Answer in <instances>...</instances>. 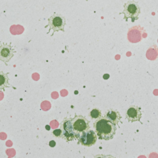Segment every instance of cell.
I'll list each match as a JSON object with an SVG mask.
<instances>
[{
	"instance_id": "1",
	"label": "cell",
	"mask_w": 158,
	"mask_h": 158,
	"mask_svg": "<svg viewBox=\"0 0 158 158\" xmlns=\"http://www.w3.org/2000/svg\"><path fill=\"white\" fill-rule=\"evenodd\" d=\"M93 127L98 138L101 140L108 141L112 140L117 131L116 125L109 121L105 117L96 119Z\"/></svg>"
},
{
	"instance_id": "2",
	"label": "cell",
	"mask_w": 158,
	"mask_h": 158,
	"mask_svg": "<svg viewBox=\"0 0 158 158\" xmlns=\"http://www.w3.org/2000/svg\"><path fill=\"white\" fill-rule=\"evenodd\" d=\"M122 12L119 14H124V19L127 22L131 19L132 22H134L139 19L141 13V8L138 3L135 1H128L124 3Z\"/></svg>"
},
{
	"instance_id": "3",
	"label": "cell",
	"mask_w": 158,
	"mask_h": 158,
	"mask_svg": "<svg viewBox=\"0 0 158 158\" xmlns=\"http://www.w3.org/2000/svg\"><path fill=\"white\" fill-rule=\"evenodd\" d=\"M60 128L62 130L61 138L64 139L67 142L78 140L80 135L78 134L74 130L71 118H64L61 122Z\"/></svg>"
},
{
	"instance_id": "4",
	"label": "cell",
	"mask_w": 158,
	"mask_h": 158,
	"mask_svg": "<svg viewBox=\"0 0 158 158\" xmlns=\"http://www.w3.org/2000/svg\"><path fill=\"white\" fill-rule=\"evenodd\" d=\"M48 24L46 25L45 27L46 28L49 27L50 30L48 32L49 33L51 30H53V32L51 35L53 36L55 32H58L62 31L64 32V27L66 24V21L65 17L61 14L54 13L53 15L50 16L48 18Z\"/></svg>"
},
{
	"instance_id": "5",
	"label": "cell",
	"mask_w": 158,
	"mask_h": 158,
	"mask_svg": "<svg viewBox=\"0 0 158 158\" xmlns=\"http://www.w3.org/2000/svg\"><path fill=\"white\" fill-rule=\"evenodd\" d=\"M72 124L75 131L78 134L90 130V121L84 116L82 115H75V117L71 119Z\"/></svg>"
},
{
	"instance_id": "6",
	"label": "cell",
	"mask_w": 158,
	"mask_h": 158,
	"mask_svg": "<svg viewBox=\"0 0 158 158\" xmlns=\"http://www.w3.org/2000/svg\"><path fill=\"white\" fill-rule=\"evenodd\" d=\"M97 140L98 136L96 133L92 130H88L80 134L78 139V143L84 146L90 147L94 145L96 143Z\"/></svg>"
},
{
	"instance_id": "7",
	"label": "cell",
	"mask_w": 158,
	"mask_h": 158,
	"mask_svg": "<svg viewBox=\"0 0 158 158\" xmlns=\"http://www.w3.org/2000/svg\"><path fill=\"white\" fill-rule=\"evenodd\" d=\"M142 114V110L140 107L136 105H132L128 108L126 111L125 118L129 122H135L137 121L141 122L140 120Z\"/></svg>"
},
{
	"instance_id": "8",
	"label": "cell",
	"mask_w": 158,
	"mask_h": 158,
	"mask_svg": "<svg viewBox=\"0 0 158 158\" xmlns=\"http://www.w3.org/2000/svg\"><path fill=\"white\" fill-rule=\"evenodd\" d=\"M15 53V50L11 45L3 43L0 45V61L4 62L6 66H7V63L14 57Z\"/></svg>"
},
{
	"instance_id": "9",
	"label": "cell",
	"mask_w": 158,
	"mask_h": 158,
	"mask_svg": "<svg viewBox=\"0 0 158 158\" xmlns=\"http://www.w3.org/2000/svg\"><path fill=\"white\" fill-rule=\"evenodd\" d=\"M104 117L116 125L121 122L122 116L119 111L115 109L110 108L108 109Z\"/></svg>"
},
{
	"instance_id": "10",
	"label": "cell",
	"mask_w": 158,
	"mask_h": 158,
	"mask_svg": "<svg viewBox=\"0 0 158 158\" xmlns=\"http://www.w3.org/2000/svg\"><path fill=\"white\" fill-rule=\"evenodd\" d=\"M7 73L0 71V90H4L6 88L11 87Z\"/></svg>"
},
{
	"instance_id": "11",
	"label": "cell",
	"mask_w": 158,
	"mask_h": 158,
	"mask_svg": "<svg viewBox=\"0 0 158 158\" xmlns=\"http://www.w3.org/2000/svg\"><path fill=\"white\" fill-rule=\"evenodd\" d=\"M89 116L92 119H98L102 117V113L99 109L94 108L90 111Z\"/></svg>"
},
{
	"instance_id": "12",
	"label": "cell",
	"mask_w": 158,
	"mask_h": 158,
	"mask_svg": "<svg viewBox=\"0 0 158 158\" xmlns=\"http://www.w3.org/2000/svg\"><path fill=\"white\" fill-rule=\"evenodd\" d=\"M53 135L54 136H55L56 138H61V136H62V130L60 128H57V129H55L53 131Z\"/></svg>"
},
{
	"instance_id": "13",
	"label": "cell",
	"mask_w": 158,
	"mask_h": 158,
	"mask_svg": "<svg viewBox=\"0 0 158 158\" xmlns=\"http://www.w3.org/2000/svg\"><path fill=\"white\" fill-rule=\"evenodd\" d=\"M56 142L54 141V140H52V141H50V143H49V145L50 147H54L56 146Z\"/></svg>"
}]
</instances>
